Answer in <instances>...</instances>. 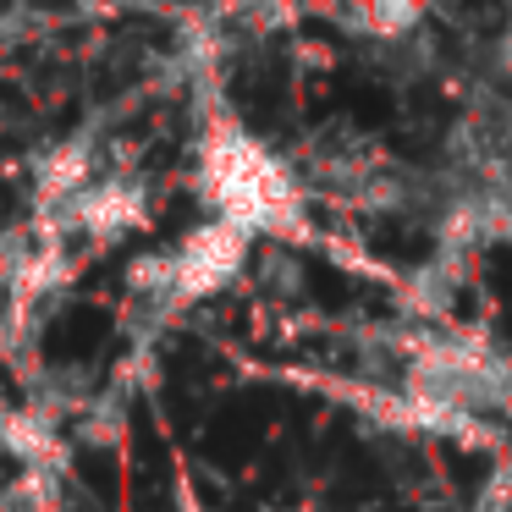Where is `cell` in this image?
<instances>
[{"instance_id": "cell-1", "label": "cell", "mask_w": 512, "mask_h": 512, "mask_svg": "<svg viewBox=\"0 0 512 512\" xmlns=\"http://www.w3.org/2000/svg\"><path fill=\"white\" fill-rule=\"evenodd\" d=\"M193 193L210 210V221L237 226L243 237H303V182L270 144H259L248 127L215 122L199 138V171Z\"/></svg>"}, {"instance_id": "cell-2", "label": "cell", "mask_w": 512, "mask_h": 512, "mask_svg": "<svg viewBox=\"0 0 512 512\" xmlns=\"http://www.w3.org/2000/svg\"><path fill=\"white\" fill-rule=\"evenodd\" d=\"M248 254H254V237H243L237 226L204 221L193 232H182L171 248L138 259L127 292H133V314L149 320V331H160L166 320L199 309V303L221 298L237 276H243Z\"/></svg>"}, {"instance_id": "cell-3", "label": "cell", "mask_w": 512, "mask_h": 512, "mask_svg": "<svg viewBox=\"0 0 512 512\" xmlns=\"http://www.w3.org/2000/svg\"><path fill=\"white\" fill-rule=\"evenodd\" d=\"M144 221H149V188L144 182L122 177V171H100L78 199H67L61 210L39 215V237H50V243H61V248H67L72 237H83V243H94V248H111V243H122L127 232H138Z\"/></svg>"}, {"instance_id": "cell-4", "label": "cell", "mask_w": 512, "mask_h": 512, "mask_svg": "<svg viewBox=\"0 0 512 512\" xmlns=\"http://www.w3.org/2000/svg\"><path fill=\"white\" fill-rule=\"evenodd\" d=\"M342 23L353 34L375 39V45H397L402 34H413L424 23V12L419 6H369V12H342Z\"/></svg>"}, {"instance_id": "cell-5", "label": "cell", "mask_w": 512, "mask_h": 512, "mask_svg": "<svg viewBox=\"0 0 512 512\" xmlns=\"http://www.w3.org/2000/svg\"><path fill=\"white\" fill-rule=\"evenodd\" d=\"M501 67H507V78H512V45H507V61H501Z\"/></svg>"}]
</instances>
